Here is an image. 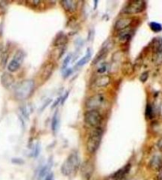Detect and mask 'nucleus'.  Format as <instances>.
Wrapping results in <instances>:
<instances>
[{"instance_id": "nucleus-1", "label": "nucleus", "mask_w": 162, "mask_h": 180, "mask_svg": "<svg viewBox=\"0 0 162 180\" xmlns=\"http://www.w3.org/2000/svg\"><path fill=\"white\" fill-rule=\"evenodd\" d=\"M35 89V83L33 80H25L18 83L14 88V95L18 100H25L30 97Z\"/></svg>"}, {"instance_id": "nucleus-2", "label": "nucleus", "mask_w": 162, "mask_h": 180, "mask_svg": "<svg viewBox=\"0 0 162 180\" xmlns=\"http://www.w3.org/2000/svg\"><path fill=\"white\" fill-rule=\"evenodd\" d=\"M81 161L77 152H72L61 167V172L66 176H71L76 173L79 168Z\"/></svg>"}, {"instance_id": "nucleus-3", "label": "nucleus", "mask_w": 162, "mask_h": 180, "mask_svg": "<svg viewBox=\"0 0 162 180\" xmlns=\"http://www.w3.org/2000/svg\"><path fill=\"white\" fill-rule=\"evenodd\" d=\"M102 130L100 128H97L92 132L87 141V150L90 153H94L98 149L99 145L101 144Z\"/></svg>"}, {"instance_id": "nucleus-4", "label": "nucleus", "mask_w": 162, "mask_h": 180, "mask_svg": "<svg viewBox=\"0 0 162 180\" xmlns=\"http://www.w3.org/2000/svg\"><path fill=\"white\" fill-rule=\"evenodd\" d=\"M102 121V117L97 110L90 109L85 113V122L94 128H98Z\"/></svg>"}, {"instance_id": "nucleus-5", "label": "nucleus", "mask_w": 162, "mask_h": 180, "mask_svg": "<svg viewBox=\"0 0 162 180\" xmlns=\"http://www.w3.org/2000/svg\"><path fill=\"white\" fill-rule=\"evenodd\" d=\"M25 59V53L22 50H18L14 55V58L8 64V71L10 72H15L20 68Z\"/></svg>"}, {"instance_id": "nucleus-6", "label": "nucleus", "mask_w": 162, "mask_h": 180, "mask_svg": "<svg viewBox=\"0 0 162 180\" xmlns=\"http://www.w3.org/2000/svg\"><path fill=\"white\" fill-rule=\"evenodd\" d=\"M104 101H105V98H104V95L102 94H97L95 95L92 96L88 101L86 102V107L89 109H94L97 110L98 108L102 106L104 104Z\"/></svg>"}, {"instance_id": "nucleus-7", "label": "nucleus", "mask_w": 162, "mask_h": 180, "mask_svg": "<svg viewBox=\"0 0 162 180\" xmlns=\"http://www.w3.org/2000/svg\"><path fill=\"white\" fill-rule=\"evenodd\" d=\"M145 7H146V2L144 1H140V0L132 1L125 7L123 12L128 14H137L144 11Z\"/></svg>"}, {"instance_id": "nucleus-8", "label": "nucleus", "mask_w": 162, "mask_h": 180, "mask_svg": "<svg viewBox=\"0 0 162 180\" xmlns=\"http://www.w3.org/2000/svg\"><path fill=\"white\" fill-rule=\"evenodd\" d=\"M14 78L11 73L4 72L1 76V83L5 88L9 89L12 87L14 84Z\"/></svg>"}, {"instance_id": "nucleus-9", "label": "nucleus", "mask_w": 162, "mask_h": 180, "mask_svg": "<svg viewBox=\"0 0 162 180\" xmlns=\"http://www.w3.org/2000/svg\"><path fill=\"white\" fill-rule=\"evenodd\" d=\"M53 70H54V64L51 62L46 64L44 66L42 69V73H41V79L44 81H46L48 80L50 78V76H51L53 72Z\"/></svg>"}, {"instance_id": "nucleus-10", "label": "nucleus", "mask_w": 162, "mask_h": 180, "mask_svg": "<svg viewBox=\"0 0 162 180\" xmlns=\"http://www.w3.org/2000/svg\"><path fill=\"white\" fill-rule=\"evenodd\" d=\"M131 18H123L119 19L115 24V29L116 30H123L127 29L131 24Z\"/></svg>"}, {"instance_id": "nucleus-11", "label": "nucleus", "mask_w": 162, "mask_h": 180, "mask_svg": "<svg viewBox=\"0 0 162 180\" xmlns=\"http://www.w3.org/2000/svg\"><path fill=\"white\" fill-rule=\"evenodd\" d=\"M93 171H94V167H93L91 163L85 162V164H83V165L81 166V173L85 179H89L90 178V176L93 174Z\"/></svg>"}, {"instance_id": "nucleus-12", "label": "nucleus", "mask_w": 162, "mask_h": 180, "mask_svg": "<svg viewBox=\"0 0 162 180\" xmlns=\"http://www.w3.org/2000/svg\"><path fill=\"white\" fill-rule=\"evenodd\" d=\"M61 5L64 8V10L69 12H74L77 9L78 4L76 1H71V0H63L61 1Z\"/></svg>"}, {"instance_id": "nucleus-13", "label": "nucleus", "mask_w": 162, "mask_h": 180, "mask_svg": "<svg viewBox=\"0 0 162 180\" xmlns=\"http://www.w3.org/2000/svg\"><path fill=\"white\" fill-rule=\"evenodd\" d=\"M111 82V79L108 76H103L98 78L95 82L96 87H105L109 84Z\"/></svg>"}, {"instance_id": "nucleus-14", "label": "nucleus", "mask_w": 162, "mask_h": 180, "mask_svg": "<svg viewBox=\"0 0 162 180\" xmlns=\"http://www.w3.org/2000/svg\"><path fill=\"white\" fill-rule=\"evenodd\" d=\"M59 115L58 110L55 111L54 113V116L52 118V121H51V129L54 133H56L59 128Z\"/></svg>"}, {"instance_id": "nucleus-15", "label": "nucleus", "mask_w": 162, "mask_h": 180, "mask_svg": "<svg viewBox=\"0 0 162 180\" xmlns=\"http://www.w3.org/2000/svg\"><path fill=\"white\" fill-rule=\"evenodd\" d=\"M67 42V36L64 35L63 34H60L57 35V37H55V41H54V46H56V47H60V46H63Z\"/></svg>"}, {"instance_id": "nucleus-16", "label": "nucleus", "mask_w": 162, "mask_h": 180, "mask_svg": "<svg viewBox=\"0 0 162 180\" xmlns=\"http://www.w3.org/2000/svg\"><path fill=\"white\" fill-rule=\"evenodd\" d=\"M153 51L162 52V38H156L153 41Z\"/></svg>"}, {"instance_id": "nucleus-17", "label": "nucleus", "mask_w": 162, "mask_h": 180, "mask_svg": "<svg viewBox=\"0 0 162 180\" xmlns=\"http://www.w3.org/2000/svg\"><path fill=\"white\" fill-rule=\"evenodd\" d=\"M91 56H92V53H91V50L89 48L88 50L86 51V54H85V56L84 57H82V58L81 59V60H79V61L77 63V66H83L85 65V64H87L89 62V60H90V58H91Z\"/></svg>"}, {"instance_id": "nucleus-18", "label": "nucleus", "mask_w": 162, "mask_h": 180, "mask_svg": "<svg viewBox=\"0 0 162 180\" xmlns=\"http://www.w3.org/2000/svg\"><path fill=\"white\" fill-rule=\"evenodd\" d=\"M107 50H108V48H107V46H106V47H103V48H101V51L97 53V57H95V60H94V64L98 63L100 60H101L104 57H105L106 54H107Z\"/></svg>"}, {"instance_id": "nucleus-19", "label": "nucleus", "mask_w": 162, "mask_h": 180, "mask_svg": "<svg viewBox=\"0 0 162 180\" xmlns=\"http://www.w3.org/2000/svg\"><path fill=\"white\" fill-rule=\"evenodd\" d=\"M160 165H161V159L158 155H155L150 161V166L153 169H159L160 168Z\"/></svg>"}, {"instance_id": "nucleus-20", "label": "nucleus", "mask_w": 162, "mask_h": 180, "mask_svg": "<svg viewBox=\"0 0 162 180\" xmlns=\"http://www.w3.org/2000/svg\"><path fill=\"white\" fill-rule=\"evenodd\" d=\"M153 62L156 65L162 64V52H156L153 54Z\"/></svg>"}, {"instance_id": "nucleus-21", "label": "nucleus", "mask_w": 162, "mask_h": 180, "mask_svg": "<svg viewBox=\"0 0 162 180\" xmlns=\"http://www.w3.org/2000/svg\"><path fill=\"white\" fill-rule=\"evenodd\" d=\"M122 71H123V73L124 75H128L130 74V72H132L133 71V66L131 65L130 63H125V64L123 65V67H122Z\"/></svg>"}, {"instance_id": "nucleus-22", "label": "nucleus", "mask_w": 162, "mask_h": 180, "mask_svg": "<svg viewBox=\"0 0 162 180\" xmlns=\"http://www.w3.org/2000/svg\"><path fill=\"white\" fill-rule=\"evenodd\" d=\"M150 27L153 32L158 33L160 32L162 30V25H160V23L155 22V21H152V22L150 23Z\"/></svg>"}, {"instance_id": "nucleus-23", "label": "nucleus", "mask_w": 162, "mask_h": 180, "mask_svg": "<svg viewBox=\"0 0 162 180\" xmlns=\"http://www.w3.org/2000/svg\"><path fill=\"white\" fill-rule=\"evenodd\" d=\"M130 37H131V34H130L129 31L126 30L125 32H122L121 34H120V39L123 42H127L130 40Z\"/></svg>"}, {"instance_id": "nucleus-24", "label": "nucleus", "mask_w": 162, "mask_h": 180, "mask_svg": "<svg viewBox=\"0 0 162 180\" xmlns=\"http://www.w3.org/2000/svg\"><path fill=\"white\" fill-rule=\"evenodd\" d=\"M146 118L147 119H151L153 118V108H152L151 105L147 104L146 108Z\"/></svg>"}, {"instance_id": "nucleus-25", "label": "nucleus", "mask_w": 162, "mask_h": 180, "mask_svg": "<svg viewBox=\"0 0 162 180\" xmlns=\"http://www.w3.org/2000/svg\"><path fill=\"white\" fill-rule=\"evenodd\" d=\"M71 57H72V55L71 54H69L68 56L66 57L63 61V70H65V69L68 67V64L69 63H70V61H71Z\"/></svg>"}, {"instance_id": "nucleus-26", "label": "nucleus", "mask_w": 162, "mask_h": 180, "mask_svg": "<svg viewBox=\"0 0 162 180\" xmlns=\"http://www.w3.org/2000/svg\"><path fill=\"white\" fill-rule=\"evenodd\" d=\"M40 152H41V145H40L39 143H37V145H35V148H34V150H33L34 157H37V156L39 155Z\"/></svg>"}, {"instance_id": "nucleus-27", "label": "nucleus", "mask_w": 162, "mask_h": 180, "mask_svg": "<svg viewBox=\"0 0 162 180\" xmlns=\"http://www.w3.org/2000/svg\"><path fill=\"white\" fill-rule=\"evenodd\" d=\"M148 77H149V72H143L142 74L141 75V76H140V80H141V82H142V83H145V82H146V80H148Z\"/></svg>"}, {"instance_id": "nucleus-28", "label": "nucleus", "mask_w": 162, "mask_h": 180, "mask_svg": "<svg viewBox=\"0 0 162 180\" xmlns=\"http://www.w3.org/2000/svg\"><path fill=\"white\" fill-rule=\"evenodd\" d=\"M107 64H102L101 67H99L97 72H98V73H100V74H102V73H104L106 71H107Z\"/></svg>"}, {"instance_id": "nucleus-29", "label": "nucleus", "mask_w": 162, "mask_h": 180, "mask_svg": "<svg viewBox=\"0 0 162 180\" xmlns=\"http://www.w3.org/2000/svg\"><path fill=\"white\" fill-rule=\"evenodd\" d=\"M12 162L14 164H22L24 163V161L21 159H13Z\"/></svg>"}, {"instance_id": "nucleus-30", "label": "nucleus", "mask_w": 162, "mask_h": 180, "mask_svg": "<svg viewBox=\"0 0 162 180\" xmlns=\"http://www.w3.org/2000/svg\"><path fill=\"white\" fill-rule=\"evenodd\" d=\"M46 180H54V175H53V174L51 173V172H50V173H48V175H47Z\"/></svg>"}, {"instance_id": "nucleus-31", "label": "nucleus", "mask_w": 162, "mask_h": 180, "mask_svg": "<svg viewBox=\"0 0 162 180\" xmlns=\"http://www.w3.org/2000/svg\"><path fill=\"white\" fill-rule=\"evenodd\" d=\"M72 73V69L71 68H69V69H67V71L65 72V75H64V77L65 78H67V77H68Z\"/></svg>"}, {"instance_id": "nucleus-32", "label": "nucleus", "mask_w": 162, "mask_h": 180, "mask_svg": "<svg viewBox=\"0 0 162 180\" xmlns=\"http://www.w3.org/2000/svg\"><path fill=\"white\" fill-rule=\"evenodd\" d=\"M68 95H69V92L67 91V92H66V95H65L63 96V97L62 98V100H61V104H63L64 103V102L66 101V99H67V98L68 97Z\"/></svg>"}, {"instance_id": "nucleus-33", "label": "nucleus", "mask_w": 162, "mask_h": 180, "mask_svg": "<svg viewBox=\"0 0 162 180\" xmlns=\"http://www.w3.org/2000/svg\"><path fill=\"white\" fill-rule=\"evenodd\" d=\"M60 99H61V98H58V99H56V101H55V103H53V105H52V106H51V109H53V108H55V106H57V105H58V103H59V101H60Z\"/></svg>"}, {"instance_id": "nucleus-34", "label": "nucleus", "mask_w": 162, "mask_h": 180, "mask_svg": "<svg viewBox=\"0 0 162 180\" xmlns=\"http://www.w3.org/2000/svg\"><path fill=\"white\" fill-rule=\"evenodd\" d=\"M158 145H159V147H160V148H162V138L160 140V141H159V143H158Z\"/></svg>"}, {"instance_id": "nucleus-35", "label": "nucleus", "mask_w": 162, "mask_h": 180, "mask_svg": "<svg viewBox=\"0 0 162 180\" xmlns=\"http://www.w3.org/2000/svg\"><path fill=\"white\" fill-rule=\"evenodd\" d=\"M95 2V9H96V8H97V2H97V1H95V2Z\"/></svg>"}]
</instances>
